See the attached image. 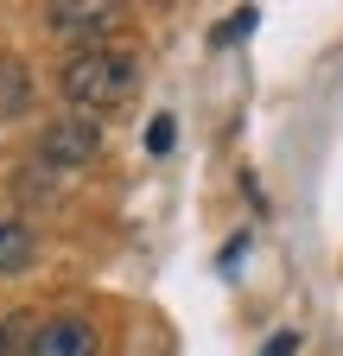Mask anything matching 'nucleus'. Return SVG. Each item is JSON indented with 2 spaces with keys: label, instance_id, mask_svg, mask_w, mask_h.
I'll return each mask as SVG.
<instances>
[{
  "label": "nucleus",
  "instance_id": "2",
  "mask_svg": "<svg viewBox=\"0 0 343 356\" xmlns=\"http://www.w3.org/2000/svg\"><path fill=\"white\" fill-rule=\"evenodd\" d=\"M96 159H102V121L96 115H58L38 134V165H51V172H83Z\"/></svg>",
  "mask_w": 343,
  "mask_h": 356
},
{
  "label": "nucleus",
  "instance_id": "7",
  "mask_svg": "<svg viewBox=\"0 0 343 356\" xmlns=\"http://www.w3.org/2000/svg\"><path fill=\"white\" fill-rule=\"evenodd\" d=\"M32 337H38L32 312H7L0 318V356H32Z\"/></svg>",
  "mask_w": 343,
  "mask_h": 356
},
{
  "label": "nucleus",
  "instance_id": "4",
  "mask_svg": "<svg viewBox=\"0 0 343 356\" xmlns=\"http://www.w3.org/2000/svg\"><path fill=\"white\" fill-rule=\"evenodd\" d=\"M115 19H121L115 0H51L45 7V26L64 32V38H102Z\"/></svg>",
  "mask_w": 343,
  "mask_h": 356
},
{
  "label": "nucleus",
  "instance_id": "10",
  "mask_svg": "<svg viewBox=\"0 0 343 356\" xmlns=\"http://www.w3.org/2000/svg\"><path fill=\"white\" fill-rule=\"evenodd\" d=\"M292 350H299V331H280V337H267L261 356H292Z\"/></svg>",
  "mask_w": 343,
  "mask_h": 356
},
{
  "label": "nucleus",
  "instance_id": "6",
  "mask_svg": "<svg viewBox=\"0 0 343 356\" xmlns=\"http://www.w3.org/2000/svg\"><path fill=\"white\" fill-rule=\"evenodd\" d=\"M26 108H32V76H26V64L19 58H0V115L19 121Z\"/></svg>",
  "mask_w": 343,
  "mask_h": 356
},
{
  "label": "nucleus",
  "instance_id": "3",
  "mask_svg": "<svg viewBox=\"0 0 343 356\" xmlns=\"http://www.w3.org/2000/svg\"><path fill=\"white\" fill-rule=\"evenodd\" d=\"M32 356H102V331L83 312H58V318H38Z\"/></svg>",
  "mask_w": 343,
  "mask_h": 356
},
{
  "label": "nucleus",
  "instance_id": "9",
  "mask_svg": "<svg viewBox=\"0 0 343 356\" xmlns=\"http://www.w3.org/2000/svg\"><path fill=\"white\" fill-rule=\"evenodd\" d=\"M254 19H261L254 7H235V19H229V26H217V44H235V38H248V32H254Z\"/></svg>",
  "mask_w": 343,
  "mask_h": 356
},
{
  "label": "nucleus",
  "instance_id": "8",
  "mask_svg": "<svg viewBox=\"0 0 343 356\" xmlns=\"http://www.w3.org/2000/svg\"><path fill=\"white\" fill-rule=\"evenodd\" d=\"M172 140H178V121H172V115H153V127H147V153H172Z\"/></svg>",
  "mask_w": 343,
  "mask_h": 356
},
{
  "label": "nucleus",
  "instance_id": "1",
  "mask_svg": "<svg viewBox=\"0 0 343 356\" xmlns=\"http://www.w3.org/2000/svg\"><path fill=\"white\" fill-rule=\"evenodd\" d=\"M58 83H64V96H70L76 108L102 115V108H121V102L140 89V58L121 51V44H90V51H76V58L64 64Z\"/></svg>",
  "mask_w": 343,
  "mask_h": 356
},
{
  "label": "nucleus",
  "instance_id": "5",
  "mask_svg": "<svg viewBox=\"0 0 343 356\" xmlns=\"http://www.w3.org/2000/svg\"><path fill=\"white\" fill-rule=\"evenodd\" d=\"M32 254H38L32 229H26L19 216H0V274H26V267H32Z\"/></svg>",
  "mask_w": 343,
  "mask_h": 356
}]
</instances>
